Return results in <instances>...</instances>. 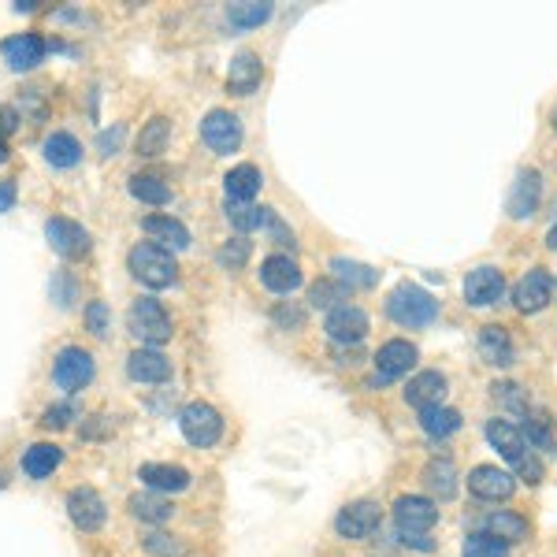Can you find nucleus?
Instances as JSON below:
<instances>
[{
    "label": "nucleus",
    "instance_id": "11",
    "mask_svg": "<svg viewBox=\"0 0 557 557\" xmlns=\"http://www.w3.org/2000/svg\"><path fill=\"white\" fill-rule=\"evenodd\" d=\"M416 357H420V353H416L413 342H405V338L387 342V346L376 353V376H372V383H394V379H402L416 364Z\"/></svg>",
    "mask_w": 557,
    "mask_h": 557
},
{
    "label": "nucleus",
    "instance_id": "23",
    "mask_svg": "<svg viewBox=\"0 0 557 557\" xmlns=\"http://www.w3.org/2000/svg\"><path fill=\"white\" fill-rule=\"evenodd\" d=\"M142 227H145L149 238H156V246L168 249V253H182V249H190V231H186L179 220H171V216H149Z\"/></svg>",
    "mask_w": 557,
    "mask_h": 557
},
{
    "label": "nucleus",
    "instance_id": "21",
    "mask_svg": "<svg viewBox=\"0 0 557 557\" xmlns=\"http://www.w3.org/2000/svg\"><path fill=\"white\" fill-rule=\"evenodd\" d=\"M442 398H446V376H442V372H420V376H413L409 379V387H405V402L416 405L420 413L442 405Z\"/></svg>",
    "mask_w": 557,
    "mask_h": 557
},
{
    "label": "nucleus",
    "instance_id": "18",
    "mask_svg": "<svg viewBox=\"0 0 557 557\" xmlns=\"http://www.w3.org/2000/svg\"><path fill=\"white\" fill-rule=\"evenodd\" d=\"M502 294H506V279H502L498 268H476L465 279V301L476 305V309H487L494 301H502Z\"/></svg>",
    "mask_w": 557,
    "mask_h": 557
},
{
    "label": "nucleus",
    "instance_id": "3",
    "mask_svg": "<svg viewBox=\"0 0 557 557\" xmlns=\"http://www.w3.org/2000/svg\"><path fill=\"white\" fill-rule=\"evenodd\" d=\"M127 327H130V335L138 338L142 346H149V350H156L160 342H168L171 338V316L164 312V305L156 298L134 301L127 312Z\"/></svg>",
    "mask_w": 557,
    "mask_h": 557
},
{
    "label": "nucleus",
    "instance_id": "36",
    "mask_svg": "<svg viewBox=\"0 0 557 557\" xmlns=\"http://www.w3.org/2000/svg\"><path fill=\"white\" fill-rule=\"evenodd\" d=\"M268 212L272 208H257V205H234V201H227V223H231L234 231H257V227H264L268 223Z\"/></svg>",
    "mask_w": 557,
    "mask_h": 557
},
{
    "label": "nucleus",
    "instance_id": "34",
    "mask_svg": "<svg viewBox=\"0 0 557 557\" xmlns=\"http://www.w3.org/2000/svg\"><path fill=\"white\" fill-rule=\"evenodd\" d=\"M272 4H264V0H246V4H231L227 8V23L234 26V30H249V26H260L272 19Z\"/></svg>",
    "mask_w": 557,
    "mask_h": 557
},
{
    "label": "nucleus",
    "instance_id": "42",
    "mask_svg": "<svg viewBox=\"0 0 557 557\" xmlns=\"http://www.w3.org/2000/svg\"><path fill=\"white\" fill-rule=\"evenodd\" d=\"M86 327H90L97 338H104L112 331V312H108L104 301H90V305H86Z\"/></svg>",
    "mask_w": 557,
    "mask_h": 557
},
{
    "label": "nucleus",
    "instance_id": "20",
    "mask_svg": "<svg viewBox=\"0 0 557 557\" xmlns=\"http://www.w3.org/2000/svg\"><path fill=\"white\" fill-rule=\"evenodd\" d=\"M127 376L134 379V383H168L171 361L160 350L142 346V350H134L127 357Z\"/></svg>",
    "mask_w": 557,
    "mask_h": 557
},
{
    "label": "nucleus",
    "instance_id": "2",
    "mask_svg": "<svg viewBox=\"0 0 557 557\" xmlns=\"http://www.w3.org/2000/svg\"><path fill=\"white\" fill-rule=\"evenodd\" d=\"M387 312L394 324L402 327H428L435 316H439V301L431 298L424 286L402 283L387 301Z\"/></svg>",
    "mask_w": 557,
    "mask_h": 557
},
{
    "label": "nucleus",
    "instance_id": "8",
    "mask_svg": "<svg viewBox=\"0 0 557 557\" xmlns=\"http://www.w3.org/2000/svg\"><path fill=\"white\" fill-rule=\"evenodd\" d=\"M45 238H49V246L64 260H78L90 253V231L75 220H64V216H52L45 223Z\"/></svg>",
    "mask_w": 557,
    "mask_h": 557
},
{
    "label": "nucleus",
    "instance_id": "39",
    "mask_svg": "<svg viewBox=\"0 0 557 557\" xmlns=\"http://www.w3.org/2000/svg\"><path fill=\"white\" fill-rule=\"evenodd\" d=\"M309 301L316 305V309H338V301L346 305V286L338 283V279H324V283L312 286Z\"/></svg>",
    "mask_w": 557,
    "mask_h": 557
},
{
    "label": "nucleus",
    "instance_id": "51",
    "mask_svg": "<svg viewBox=\"0 0 557 557\" xmlns=\"http://www.w3.org/2000/svg\"><path fill=\"white\" fill-rule=\"evenodd\" d=\"M546 246H550V249L557 253V227H550V234H546Z\"/></svg>",
    "mask_w": 557,
    "mask_h": 557
},
{
    "label": "nucleus",
    "instance_id": "13",
    "mask_svg": "<svg viewBox=\"0 0 557 557\" xmlns=\"http://www.w3.org/2000/svg\"><path fill=\"white\" fill-rule=\"evenodd\" d=\"M45 52H49V45H45V38H41V34H34V30L15 34V38H8L4 45H0L4 64L15 67V71H34V67L45 60Z\"/></svg>",
    "mask_w": 557,
    "mask_h": 557
},
{
    "label": "nucleus",
    "instance_id": "53",
    "mask_svg": "<svg viewBox=\"0 0 557 557\" xmlns=\"http://www.w3.org/2000/svg\"><path fill=\"white\" fill-rule=\"evenodd\" d=\"M554 127H557V108H554Z\"/></svg>",
    "mask_w": 557,
    "mask_h": 557
},
{
    "label": "nucleus",
    "instance_id": "9",
    "mask_svg": "<svg viewBox=\"0 0 557 557\" xmlns=\"http://www.w3.org/2000/svg\"><path fill=\"white\" fill-rule=\"evenodd\" d=\"M324 331L331 342H338V346H357L364 335H368V316H364V309H357V305H338V309L327 312L324 320Z\"/></svg>",
    "mask_w": 557,
    "mask_h": 557
},
{
    "label": "nucleus",
    "instance_id": "45",
    "mask_svg": "<svg viewBox=\"0 0 557 557\" xmlns=\"http://www.w3.org/2000/svg\"><path fill=\"white\" fill-rule=\"evenodd\" d=\"M494 402H502V405H509V409H528V402H524V394H520V387L517 383H494Z\"/></svg>",
    "mask_w": 557,
    "mask_h": 557
},
{
    "label": "nucleus",
    "instance_id": "35",
    "mask_svg": "<svg viewBox=\"0 0 557 557\" xmlns=\"http://www.w3.org/2000/svg\"><path fill=\"white\" fill-rule=\"evenodd\" d=\"M424 483H428L431 494H439V498H454L457 491V472L450 461H431L424 468Z\"/></svg>",
    "mask_w": 557,
    "mask_h": 557
},
{
    "label": "nucleus",
    "instance_id": "28",
    "mask_svg": "<svg viewBox=\"0 0 557 557\" xmlns=\"http://www.w3.org/2000/svg\"><path fill=\"white\" fill-rule=\"evenodd\" d=\"M41 153L49 160L52 168H75L78 160H82V145H78L75 134H67V130H52L45 145H41Z\"/></svg>",
    "mask_w": 557,
    "mask_h": 557
},
{
    "label": "nucleus",
    "instance_id": "25",
    "mask_svg": "<svg viewBox=\"0 0 557 557\" xmlns=\"http://www.w3.org/2000/svg\"><path fill=\"white\" fill-rule=\"evenodd\" d=\"M60 461H64V450L56 442H34L23 454V472L30 480H49L52 472L60 468Z\"/></svg>",
    "mask_w": 557,
    "mask_h": 557
},
{
    "label": "nucleus",
    "instance_id": "24",
    "mask_svg": "<svg viewBox=\"0 0 557 557\" xmlns=\"http://www.w3.org/2000/svg\"><path fill=\"white\" fill-rule=\"evenodd\" d=\"M487 439H491L494 450L506 457V461H513V465L528 457L524 454V450H528V446H524V431L513 428L509 420H487Z\"/></svg>",
    "mask_w": 557,
    "mask_h": 557
},
{
    "label": "nucleus",
    "instance_id": "1",
    "mask_svg": "<svg viewBox=\"0 0 557 557\" xmlns=\"http://www.w3.org/2000/svg\"><path fill=\"white\" fill-rule=\"evenodd\" d=\"M127 268H130V275L142 286H149V290H168V286L179 279L175 257H171L168 249L156 246V242H138V246L130 249Z\"/></svg>",
    "mask_w": 557,
    "mask_h": 557
},
{
    "label": "nucleus",
    "instance_id": "48",
    "mask_svg": "<svg viewBox=\"0 0 557 557\" xmlns=\"http://www.w3.org/2000/svg\"><path fill=\"white\" fill-rule=\"evenodd\" d=\"M15 208V182L0 179V212H12Z\"/></svg>",
    "mask_w": 557,
    "mask_h": 557
},
{
    "label": "nucleus",
    "instance_id": "30",
    "mask_svg": "<svg viewBox=\"0 0 557 557\" xmlns=\"http://www.w3.org/2000/svg\"><path fill=\"white\" fill-rule=\"evenodd\" d=\"M483 528H487V535H494V539H502V543H520V539H528V520L517 517V513H509V509H498V513H491V517L483 520Z\"/></svg>",
    "mask_w": 557,
    "mask_h": 557
},
{
    "label": "nucleus",
    "instance_id": "32",
    "mask_svg": "<svg viewBox=\"0 0 557 557\" xmlns=\"http://www.w3.org/2000/svg\"><path fill=\"white\" fill-rule=\"evenodd\" d=\"M420 428L428 431L431 439H446L461 428V413L457 409H446V405H435V409H424L420 413Z\"/></svg>",
    "mask_w": 557,
    "mask_h": 557
},
{
    "label": "nucleus",
    "instance_id": "37",
    "mask_svg": "<svg viewBox=\"0 0 557 557\" xmlns=\"http://www.w3.org/2000/svg\"><path fill=\"white\" fill-rule=\"evenodd\" d=\"M130 194L145 205H168L171 201V190L156 175H130Z\"/></svg>",
    "mask_w": 557,
    "mask_h": 557
},
{
    "label": "nucleus",
    "instance_id": "6",
    "mask_svg": "<svg viewBox=\"0 0 557 557\" xmlns=\"http://www.w3.org/2000/svg\"><path fill=\"white\" fill-rule=\"evenodd\" d=\"M93 379V357L82 346H67L60 350L56 364H52V383L64 390V394H78V390H86Z\"/></svg>",
    "mask_w": 557,
    "mask_h": 557
},
{
    "label": "nucleus",
    "instance_id": "47",
    "mask_svg": "<svg viewBox=\"0 0 557 557\" xmlns=\"http://www.w3.org/2000/svg\"><path fill=\"white\" fill-rule=\"evenodd\" d=\"M119 142H123V127L104 130V134H101V153H104V156H112V153L119 149Z\"/></svg>",
    "mask_w": 557,
    "mask_h": 557
},
{
    "label": "nucleus",
    "instance_id": "5",
    "mask_svg": "<svg viewBox=\"0 0 557 557\" xmlns=\"http://www.w3.org/2000/svg\"><path fill=\"white\" fill-rule=\"evenodd\" d=\"M201 142L220 156H231L238 145H242V119L227 112V108H212L205 119H201Z\"/></svg>",
    "mask_w": 557,
    "mask_h": 557
},
{
    "label": "nucleus",
    "instance_id": "26",
    "mask_svg": "<svg viewBox=\"0 0 557 557\" xmlns=\"http://www.w3.org/2000/svg\"><path fill=\"white\" fill-rule=\"evenodd\" d=\"M138 480H142L145 487L160 491V494H179V491L190 487V472L179 468V465H142Z\"/></svg>",
    "mask_w": 557,
    "mask_h": 557
},
{
    "label": "nucleus",
    "instance_id": "31",
    "mask_svg": "<svg viewBox=\"0 0 557 557\" xmlns=\"http://www.w3.org/2000/svg\"><path fill=\"white\" fill-rule=\"evenodd\" d=\"M171 142V123L164 116H153L138 134V156H160Z\"/></svg>",
    "mask_w": 557,
    "mask_h": 557
},
{
    "label": "nucleus",
    "instance_id": "44",
    "mask_svg": "<svg viewBox=\"0 0 557 557\" xmlns=\"http://www.w3.org/2000/svg\"><path fill=\"white\" fill-rule=\"evenodd\" d=\"M145 550L149 554H156V557H182V546L171 539V535H164V532H153L149 539H145Z\"/></svg>",
    "mask_w": 557,
    "mask_h": 557
},
{
    "label": "nucleus",
    "instance_id": "50",
    "mask_svg": "<svg viewBox=\"0 0 557 557\" xmlns=\"http://www.w3.org/2000/svg\"><path fill=\"white\" fill-rule=\"evenodd\" d=\"M275 316H279V320H283V324H294V327H301V312H294V309H290V312H286V309H279V312H275Z\"/></svg>",
    "mask_w": 557,
    "mask_h": 557
},
{
    "label": "nucleus",
    "instance_id": "14",
    "mask_svg": "<svg viewBox=\"0 0 557 557\" xmlns=\"http://www.w3.org/2000/svg\"><path fill=\"white\" fill-rule=\"evenodd\" d=\"M554 298V275L546 268H532L517 286H513V301L520 312H543Z\"/></svg>",
    "mask_w": 557,
    "mask_h": 557
},
{
    "label": "nucleus",
    "instance_id": "15",
    "mask_svg": "<svg viewBox=\"0 0 557 557\" xmlns=\"http://www.w3.org/2000/svg\"><path fill=\"white\" fill-rule=\"evenodd\" d=\"M468 491L476 494V498H483V502H506V498H513L517 483L498 465H480L472 468V476H468Z\"/></svg>",
    "mask_w": 557,
    "mask_h": 557
},
{
    "label": "nucleus",
    "instance_id": "49",
    "mask_svg": "<svg viewBox=\"0 0 557 557\" xmlns=\"http://www.w3.org/2000/svg\"><path fill=\"white\" fill-rule=\"evenodd\" d=\"M15 127H19V116H15L8 104H0V138H4V134H12Z\"/></svg>",
    "mask_w": 557,
    "mask_h": 557
},
{
    "label": "nucleus",
    "instance_id": "52",
    "mask_svg": "<svg viewBox=\"0 0 557 557\" xmlns=\"http://www.w3.org/2000/svg\"><path fill=\"white\" fill-rule=\"evenodd\" d=\"M4 160H8V142L0 138V164H4Z\"/></svg>",
    "mask_w": 557,
    "mask_h": 557
},
{
    "label": "nucleus",
    "instance_id": "7",
    "mask_svg": "<svg viewBox=\"0 0 557 557\" xmlns=\"http://www.w3.org/2000/svg\"><path fill=\"white\" fill-rule=\"evenodd\" d=\"M394 520H398L402 539H409V535H428L435 528V520H439V509L424 494H402L394 502Z\"/></svg>",
    "mask_w": 557,
    "mask_h": 557
},
{
    "label": "nucleus",
    "instance_id": "16",
    "mask_svg": "<svg viewBox=\"0 0 557 557\" xmlns=\"http://www.w3.org/2000/svg\"><path fill=\"white\" fill-rule=\"evenodd\" d=\"M539 197H543V175L535 168L520 171L517 182H513V190L506 197V212L513 220H528L535 208H539Z\"/></svg>",
    "mask_w": 557,
    "mask_h": 557
},
{
    "label": "nucleus",
    "instance_id": "27",
    "mask_svg": "<svg viewBox=\"0 0 557 557\" xmlns=\"http://www.w3.org/2000/svg\"><path fill=\"white\" fill-rule=\"evenodd\" d=\"M480 357L487 364H498V368H506V364H513V357H517V350H513V338H509L506 327H483L480 331Z\"/></svg>",
    "mask_w": 557,
    "mask_h": 557
},
{
    "label": "nucleus",
    "instance_id": "10",
    "mask_svg": "<svg viewBox=\"0 0 557 557\" xmlns=\"http://www.w3.org/2000/svg\"><path fill=\"white\" fill-rule=\"evenodd\" d=\"M379 524H383V509L376 502H353L335 517V532L342 539H368L379 532Z\"/></svg>",
    "mask_w": 557,
    "mask_h": 557
},
{
    "label": "nucleus",
    "instance_id": "19",
    "mask_svg": "<svg viewBox=\"0 0 557 557\" xmlns=\"http://www.w3.org/2000/svg\"><path fill=\"white\" fill-rule=\"evenodd\" d=\"M260 78H264V64H260L257 52H234L231 60V71H227V90L234 93V97H249V93L260 86Z\"/></svg>",
    "mask_w": 557,
    "mask_h": 557
},
{
    "label": "nucleus",
    "instance_id": "41",
    "mask_svg": "<svg viewBox=\"0 0 557 557\" xmlns=\"http://www.w3.org/2000/svg\"><path fill=\"white\" fill-rule=\"evenodd\" d=\"M246 260H249V242H246V238H231V242L220 249V264H223V268H231V272L246 268Z\"/></svg>",
    "mask_w": 557,
    "mask_h": 557
},
{
    "label": "nucleus",
    "instance_id": "22",
    "mask_svg": "<svg viewBox=\"0 0 557 557\" xmlns=\"http://www.w3.org/2000/svg\"><path fill=\"white\" fill-rule=\"evenodd\" d=\"M260 182H264V175H260L257 164H238V168H231L227 171V179H223L227 201H234V205H253Z\"/></svg>",
    "mask_w": 557,
    "mask_h": 557
},
{
    "label": "nucleus",
    "instance_id": "12",
    "mask_svg": "<svg viewBox=\"0 0 557 557\" xmlns=\"http://www.w3.org/2000/svg\"><path fill=\"white\" fill-rule=\"evenodd\" d=\"M67 517L82 532H97L104 517H108V509H104V498L93 487H75V491L67 494Z\"/></svg>",
    "mask_w": 557,
    "mask_h": 557
},
{
    "label": "nucleus",
    "instance_id": "43",
    "mask_svg": "<svg viewBox=\"0 0 557 557\" xmlns=\"http://www.w3.org/2000/svg\"><path fill=\"white\" fill-rule=\"evenodd\" d=\"M78 416V409L71 402H64V405H52V409H45V413H41V428H67V424H71V420H75Z\"/></svg>",
    "mask_w": 557,
    "mask_h": 557
},
{
    "label": "nucleus",
    "instance_id": "38",
    "mask_svg": "<svg viewBox=\"0 0 557 557\" xmlns=\"http://www.w3.org/2000/svg\"><path fill=\"white\" fill-rule=\"evenodd\" d=\"M465 557H509V546L487 532H476L465 539Z\"/></svg>",
    "mask_w": 557,
    "mask_h": 557
},
{
    "label": "nucleus",
    "instance_id": "40",
    "mask_svg": "<svg viewBox=\"0 0 557 557\" xmlns=\"http://www.w3.org/2000/svg\"><path fill=\"white\" fill-rule=\"evenodd\" d=\"M528 442H535L539 450H546V454H557V439L554 431H550V420L546 416H535V420H528Z\"/></svg>",
    "mask_w": 557,
    "mask_h": 557
},
{
    "label": "nucleus",
    "instance_id": "17",
    "mask_svg": "<svg viewBox=\"0 0 557 557\" xmlns=\"http://www.w3.org/2000/svg\"><path fill=\"white\" fill-rule=\"evenodd\" d=\"M260 283L268 286L272 294H294L301 286L298 260L286 257V253H272V257L260 264Z\"/></svg>",
    "mask_w": 557,
    "mask_h": 557
},
{
    "label": "nucleus",
    "instance_id": "46",
    "mask_svg": "<svg viewBox=\"0 0 557 557\" xmlns=\"http://www.w3.org/2000/svg\"><path fill=\"white\" fill-rule=\"evenodd\" d=\"M517 472H520V480L532 483V487H535L539 480H543V465H539V461H535L532 454L524 457V461H517Z\"/></svg>",
    "mask_w": 557,
    "mask_h": 557
},
{
    "label": "nucleus",
    "instance_id": "4",
    "mask_svg": "<svg viewBox=\"0 0 557 557\" xmlns=\"http://www.w3.org/2000/svg\"><path fill=\"white\" fill-rule=\"evenodd\" d=\"M179 428L182 435H186V442L190 446H201V450H208V446H216L223 435V416L212 409L208 402H190L186 409L179 413Z\"/></svg>",
    "mask_w": 557,
    "mask_h": 557
},
{
    "label": "nucleus",
    "instance_id": "29",
    "mask_svg": "<svg viewBox=\"0 0 557 557\" xmlns=\"http://www.w3.org/2000/svg\"><path fill=\"white\" fill-rule=\"evenodd\" d=\"M331 272H335V279L346 286V290H372V286L379 283L376 268H368V264H357V260H346V257L331 260Z\"/></svg>",
    "mask_w": 557,
    "mask_h": 557
},
{
    "label": "nucleus",
    "instance_id": "33",
    "mask_svg": "<svg viewBox=\"0 0 557 557\" xmlns=\"http://www.w3.org/2000/svg\"><path fill=\"white\" fill-rule=\"evenodd\" d=\"M130 513L138 520H145V524H164V520H171V502L168 498H160V494H134L130 498Z\"/></svg>",
    "mask_w": 557,
    "mask_h": 557
}]
</instances>
